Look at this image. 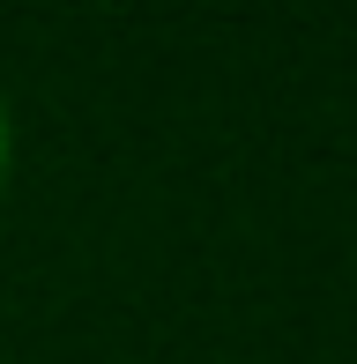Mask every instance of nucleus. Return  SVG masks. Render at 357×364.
Here are the masks:
<instances>
[{
  "mask_svg": "<svg viewBox=\"0 0 357 364\" xmlns=\"http://www.w3.org/2000/svg\"><path fill=\"white\" fill-rule=\"evenodd\" d=\"M8 164H15V119H8V105H0V178H8Z\"/></svg>",
  "mask_w": 357,
  "mask_h": 364,
  "instance_id": "obj_1",
  "label": "nucleus"
}]
</instances>
